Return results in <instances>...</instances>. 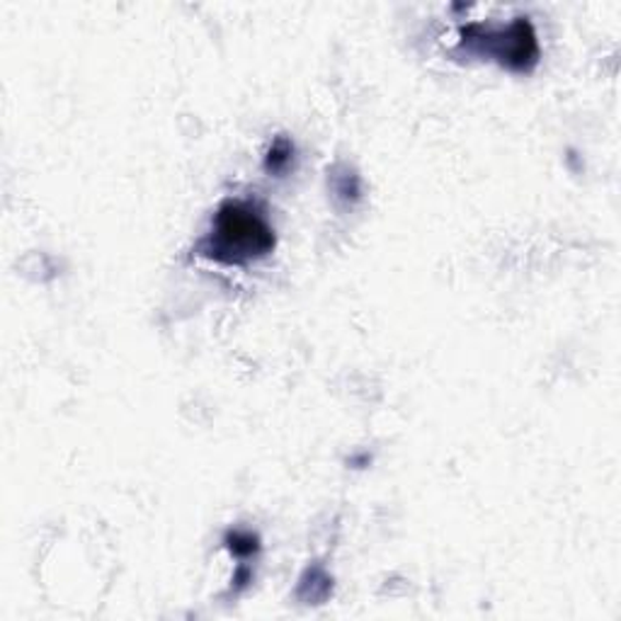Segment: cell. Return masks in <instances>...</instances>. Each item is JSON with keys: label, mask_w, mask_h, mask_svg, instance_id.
<instances>
[{"label": "cell", "mask_w": 621, "mask_h": 621, "mask_svg": "<svg viewBox=\"0 0 621 621\" xmlns=\"http://www.w3.org/2000/svg\"><path fill=\"white\" fill-rule=\"evenodd\" d=\"M292 153H294V149H292L290 141H286V139H277V141L272 143L270 153H268V168L274 171V173L284 171L286 165H290V161H292Z\"/></svg>", "instance_id": "3957f363"}, {"label": "cell", "mask_w": 621, "mask_h": 621, "mask_svg": "<svg viewBox=\"0 0 621 621\" xmlns=\"http://www.w3.org/2000/svg\"><path fill=\"white\" fill-rule=\"evenodd\" d=\"M461 37L473 51L488 54L513 71H531L539 61L537 35L527 17H517L507 27L469 25Z\"/></svg>", "instance_id": "7a4b0ae2"}, {"label": "cell", "mask_w": 621, "mask_h": 621, "mask_svg": "<svg viewBox=\"0 0 621 621\" xmlns=\"http://www.w3.org/2000/svg\"><path fill=\"white\" fill-rule=\"evenodd\" d=\"M226 543L236 556H250L253 551H258V539L248 535V531H231L226 537Z\"/></svg>", "instance_id": "277c9868"}, {"label": "cell", "mask_w": 621, "mask_h": 621, "mask_svg": "<svg viewBox=\"0 0 621 621\" xmlns=\"http://www.w3.org/2000/svg\"><path fill=\"white\" fill-rule=\"evenodd\" d=\"M274 229L253 202L229 199L212 221V231L199 241L197 253L221 265H248L270 255Z\"/></svg>", "instance_id": "6da1fadb"}]
</instances>
